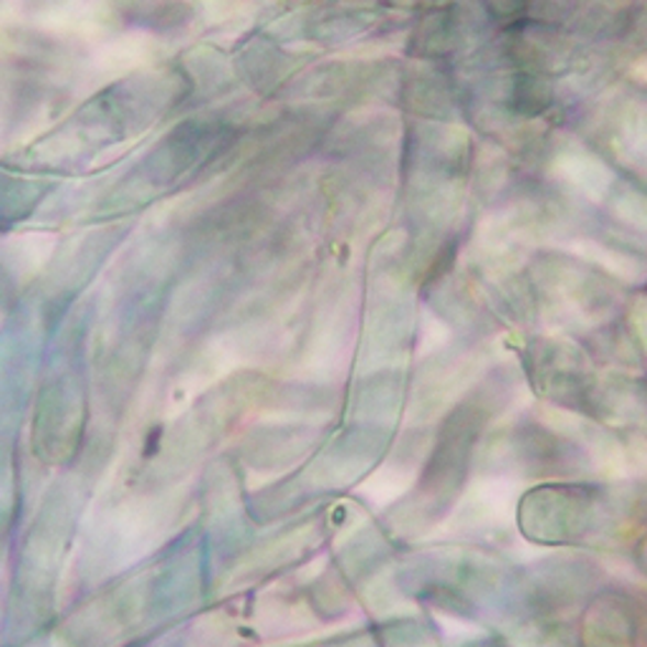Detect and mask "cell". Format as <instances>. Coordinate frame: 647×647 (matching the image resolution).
Instances as JSON below:
<instances>
[{
	"label": "cell",
	"mask_w": 647,
	"mask_h": 647,
	"mask_svg": "<svg viewBox=\"0 0 647 647\" xmlns=\"http://www.w3.org/2000/svg\"><path fill=\"white\" fill-rule=\"evenodd\" d=\"M99 23H102V8L89 0H66L41 15V26L64 36H89L99 31Z\"/></svg>",
	"instance_id": "cell-1"
},
{
	"label": "cell",
	"mask_w": 647,
	"mask_h": 647,
	"mask_svg": "<svg viewBox=\"0 0 647 647\" xmlns=\"http://www.w3.org/2000/svg\"><path fill=\"white\" fill-rule=\"evenodd\" d=\"M149 54H153V44H149V38L145 36L120 38L102 48V54H99V66L109 71H127V69H134V66L145 64V58Z\"/></svg>",
	"instance_id": "cell-2"
}]
</instances>
